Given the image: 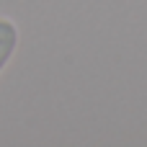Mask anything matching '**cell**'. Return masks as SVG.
Listing matches in <instances>:
<instances>
[{"instance_id": "1", "label": "cell", "mask_w": 147, "mask_h": 147, "mask_svg": "<svg viewBox=\"0 0 147 147\" xmlns=\"http://www.w3.org/2000/svg\"><path fill=\"white\" fill-rule=\"evenodd\" d=\"M18 39H21L18 26H16L10 18L0 16V72H3V70L8 67V62L13 59V54H16V49H18Z\"/></svg>"}]
</instances>
